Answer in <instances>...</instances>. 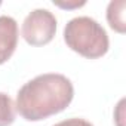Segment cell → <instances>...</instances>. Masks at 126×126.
<instances>
[{"label": "cell", "mask_w": 126, "mask_h": 126, "mask_svg": "<svg viewBox=\"0 0 126 126\" xmlns=\"http://www.w3.org/2000/svg\"><path fill=\"white\" fill-rule=\"evenodd\" d=\"M74 96V88L64 74L46 73L27 82L16 95V111L28 122H39L64 111Z\"/></svg>", "instance_id": "1"}, {"label": "cell", "mask_w": 126, "mask_h": 126, "mask_svg": "<svg viewBox=\"0 0 126 126\" xmlns=\"http://www.w3.org/2000/svg\"><path fill=\"white\" fill-rule=\"evenodd\" d=\"M64 40L71 50L89 59L104 56L110 47L107 31L89 16L70 19L64 28Z\"/></svg>", "instance_id": "2"}, {"label": "cell", "mask_w": 126, "mask_h": 126, "mask_svg": "<svg viewBox=\"0 0 126 126\" xmlns=\"http://www.w3.org/2000/svg\"><path fill=\"white\" fill-rule=\"evenodd\" d=\"M56 33V18L47 9H34L22 22L21 34L31 46L47 45Z\"/></svg>", "instance_id": "3"}, {"label": "cell", "mask_w": 126, "mask_h": 126, "mask_svg": "<svg viewBox=\"0 0 126 126\" xmlns=\"http://www.w3.org/2000/svg\"><path fill=\"white\" fill-rule=\"evenodd\" d=\"M18 45V24L12 16H0V65L14 55Z\"/></svg>", "instance_id": "4"}, {"label": "cell", "mask_w": 126, "mask_h": 126, "mask_svg": "<svg viewBox=\"0 0 126 126\" xmlns=\"http://www.w3.org/2000/svg\"><path fill=\"white\" fill-rule=\"evenodd\" d=\"M125 9H126V2L125 0H113L110 2L107 8V21L110 27L123 34L126 31V21H125Z\"/></svg>", "instance_id": "5"}, {"label": "cell", "mask_w": 126, "mask_h": 126, "mask_svg": "<svg viewBox=\"0 0 126 126\" xmlns=\"http://www.w3.org/2000/svg\"><path fill=\"white\" fill-rule=\"evenodd\" d=\"M15 122V104L8 94L0 92V126H11Z\"/></svg>", "instance_id": "6"}, {"label": "cell", "mask_w": 126, "mask_h": 126, "mask_svg": "<svg viewBox=\"0 0 126 126\" xmlns=\"http://www.w3.org/2000/svg\"><path fill=\"white\" fill-rule=\"evenodd\" d=\"M53 126H94V125L89 123L88 120H83V119H77V117H74V119L62 120V122H59V123H56V125H53Z\"/></svg>", "instance_id": "7"}, {"label": "cell", "mask_w": 126, "mask_h": 126, "mask_svg": "<svg viewBox=\"0 0 126 126\" xmlns=\"http://www.w3.org/2000/svg\"><path fill=\"white\" fill-rule=\"evenodd\" d=\"M53 5H56V6H59V8H64V9H71V8H80V6H83L85 2L73 3V5H70V3H58V2H53Z\"/></svg>", "instance_id": "8"}, {"label": "cell", "mask_w": 126, "mask_h": 126, "mask_svg": "<svg viewBox=\"0 0 126 126\" xmlns=\"http://www.w3.org/2000/svg\"><path fill=\"white\" fill-rule=\"evenodd\" d=\"M0 5H2V2H0Z\"/></svg>", "instance_id": "9"}]
</instances>
